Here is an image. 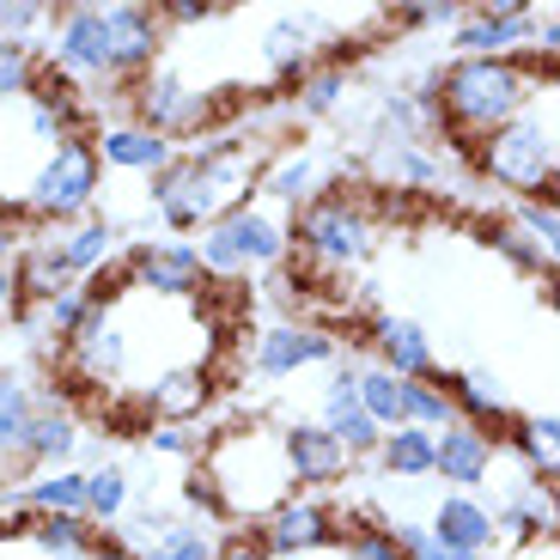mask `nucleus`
<instances>
[{
	"label": "nucleus",
	"mask_w": 560,
	"mask_h": 560,
	"mask_svg": "<svg viewBox=\"0 0 560 560\" xmlns=\"http://www.w3.org/2000/svg\"><path fill=\"white\" fill-rule=\"evenodd\" d=\"M262 159L268 153L250 135H213L189 153H177L159 177H147V208L159 213L171 238H189V232L225 220L232 208H244L256 196Z\"/></svg>",
	"instance_id": "1"
},
{
	"label": "nucleus",
	"mask_w": 560,
	"mask_h": 560,
	"mask_svg": "<svg viewBox=\"0 0 560 560\" xmlns=\"http://www.w3.org/2000/svg\"><path fill=\"white\" fill-rule=\"evenodd\" d=\"M530 98H536V68L524 56H457L427 85L433 128H445L463 153L500 122H512Z\"/></svg>",
	"instance_id": "2"
},
{
	"label": "nucleus",
	"mask_w": 560,
	"mask_h": 560,
	"mask_svg": "<svg viewBox=\"0 0 560 560\" xmlns=\"http://www.w3.org/2000/svg\"><path fill=\"white\" fill-rule=\"evenodd\" d=\"M201 488H208L213 512L232 524H262L280 500H293V476L280 457L275 427H232L201 451Z\"/></svg>",
	"instance_id": "3"
},
{
	"label": "nucleus",
	"mask_w": 560,
	"mask_h": 560,
	"mask_svg": "<svg viewBox=\"0 0 560 560\" xmlns=\"http://www.w3.org/2000/svg\"><path fill=\"white\" fill-rule=\"evenodd\" d=\"M469 165L518 201L548 196L555 201V171H560V147H555V85H542V98H530L512 122H500L493 135H481L469 147Z\"/></svg>",
	"instance_id": "4"
},
{
	"label": "nucleus",
	"mask_w": 560,
	"mask_h": 560,
	"mask_svg": "<svg viewBox=\"0 0 560 560\" xmlns=\"http://www.w3.org/2000/svg\"><path fill=\"white\" fill-rule=\"evenodd\" d=\"M287 238L299 244L305 262L329 268V275H353L378 250V213L365 208L360 196H348V189H323L317 201H305L293 213Z\"/></svg>",
	"instance_id": "5"
},
{
	"label": "nucleus",
	"mask_w": 560,
	"mask_h": 560,
	"mask_svg": "<svg viewBox=\"0 0 560 560\" xmlns=\"http://www.w3.org/2000/svg\"><path fill=\"white\" fill-rule=\"evenodd\" d=\"M287 250H293V238H287V220H280L275 208H262V201H244V208H232L225 220L201 225V275H262V268H280L287 262Z\"/></svg>",
	"instance_id": "6"
},
{
	"label": "nucleus",
	"mask_w": 560,
	"mask_h": 560,
	"mask_svg": "<svg viewBox=\"0 0 560 560\" xmlns=\"http://www.w3.org/2000/svg\"><path fill=\"white\" fill-rule=\"evenodd\" d=\"M98 196H104V171H98V153H92V135H68L56 153L37 165V177H31L25 213L68 232V225L92 220Z\"/></svg>",
	"instance_id": "7"
},
{
	"label": "nucleus",
	"mask_w": 560,
	"mask_h": 560,
	"mask_svg": "<svg viewBox=\"0 0 560 560\" xmlns=\"http://www.w3.org/2000/svg\"><path fill=\"white\" fill-rule=\"evenodd\" d=\"M128 104H135V128L171 140V147H177V140H189V135H201V128L213 122V98L201 92L196 80H189V73L165 68V61L128 85Z\"/></svg>",
	"instance_id": "8"
},
{
	"label": "nucleus",
	"mask_w": 560,
	"mask_h": 560,
	"mask_svg": "<svg viewBox=\"0 0 560 560\" xmlns=\"http://www.w3.org/2000/svg\"><path fill=\"white\" fill-rule=\"evenodd\" d=\"M250 536L268 560H305V555H323V548L341 542V512H336L329 493H293V500H280Z\"/></svg>",
	"instance_id": "9"
},
{
	"label": "nucleus",
	"mask_w": 560,
	"mask_h": 560,
	"mask_svg": "<svg viewBox=\"0 0 560 560\" xmlns=\"http://www.w3.org/2000/svg\"><path fill=\"white\" fill-rule=\"evenodd\" d=\"M122 275L135 293H153V299H171V305H189V299L208 293V275H201V256H196V238H147V244H128L122 256Z\"/></svg>",
	"instance_id": "10"
},
{
	"label": "nucleus",
	"mask_w": 560,
	"mask_h": 560,
	"mask_svg": "<svg viewBox=\"0 0 560 560\" xmlns=\"http://www.w3.org/2000/svg\"><path fill=\"white\" fill-rule=\"evenodd\" d=\"M68 372L80 384H92V390H104V384H122L128 378V323H122V293L104 299V305H92V317L73 329L68 341Z\"/></svg>",
	"instance_id": "11"
},
{
	"label": "nucleus",
	"mask_w": 560,
	"mask_h": 560,
	"mask_svg": "<svg viewBox=\"0 0 560 560\" xmlns=\"http://www.w3.org/2000/svg\"><path fill=\"white\" fill-rule=\"evenodd\" d=\"M104 13V37H110V80L116 85H135L140 73H153L165 61V25L147 0H110L98 7Z\"/></svg>",
	"instance_id": "12"
},
{
	"label": "nucleus",
	"mask_w": 560,
	"mask_h": 560,
	"mask_svg": "<svg viewBox=\"0 0 560 560\" xmlns=\"http://www.w3.org/2000/svg\"><path fill=\"white\" fill-rule=\"evenodd\" d=\"M341 159L317 153V147H305V140H293V147H280V153L262 159V177H256V196L275 201V208H305V201H317L323 189H329V177H341Z\"/></svg>",
	"instance_id": "13"
},
{
	"label": "nucleus",
	"mask_w": 560,
	"mask_h": 560,
	"mask_svg": "<svg viewBox=\"0 0 560 560\" xmlns=\"http://www.w3.org/2000/svg\"><path fill=\"white\" fill-rule=\"evenodd\" d=\"M49 73H61L68 85L85 80H110V37H104V13L98 7H68L56 19V43H49Z\"/></svg>",
	"instance_id": "14"
},
{
	"label": "nucleus",
	"mask_w": 560,
	"mask_h": 560,
	"mask_svg": "<svg viewBox=\"0 0 560 560\" xmlns=\"http://www.w3.org/2000/svg\"><path fill=\"white\" fill-rule=\"evenodd\" d=\"M85 451V433H80V420H73V408L61 402L56 390L37 396L31 402V420H25V433H19V451L13 457L25 463V469H73V457Z\"/></svg>",
	"instance_id": "15"
},
{
	"label": "nucleus",
	"mask_w": 560,
	"mask_h": 560,
	"mask_svg": "<svg viewBox=\"0 0 560 560\" xmlns=\"http://www.w3.org/2000/svg\"><path fill=\"white\" fill-rule=\"evenodd\" d=\"M341 341L329 329H311V323H268L250 348V372L256 378H293L305 365H336Z\"/></svg>",
	"instance_id": "16"
},
{
	"label": "nucleus",
	"mask_w": 560,
	"mask_h": 560,
	"mask_svg": "<svg viewBox=\"0 0 560 560\" xmlns=\"http://www.w3.org/2000/svg\"><path fill=\"white\" fill-rule=\"evenodd\" d=\"M280 457H287L293 493H323V488H336V481L353 476V457L323 433L317 420H293V427H280Z\"/></svg>",
	"instance_id": "17"
},
{
	"label": "nucleus",
	"mask_w": 560,
	"mask_h": 560,
	"mask_svg": "<svg viewBox=\"0 0 560 560\" xmlns=\"http://www.w3.org/2000/svg\"><path fill=\"white\" fill-rule=\"evenodd\" d=\"M493 457H500V439H488L481 427H463L451 420L445 433H433V476L445 488H481L493 476Z\"/></svg>",
	"instance_id": "18"
},
{
	"label": "nucleus",
	"mask_w": 560,
	"mask_h": 560,
	"mask_svg": "<svg viewBox=\"0 0 560 560\" xmlns=\"http://www.w3.org/2000/svg\"><path fill=\"white\" fill-rule=\"evenodd\" d=\"M365 341H372V353H378V365L390 378H433L439 372L433 336H427L415 317H390V311H384V317L365 323Z\"/></svg>",
	"instance_id": "19"
},
{
	"label": "nucleus",
	"mask_w": 560,
	"mask_h": 560,
	"mask_svg": "<svg viewBox=\"0 0 560 560\" xmlns=\"http://www.w3.org/2000/svg\"><path fill=\"white\" fill-rule=\"evenodd\" d=\"M427 536L445 548H457V555H493V542H500V530H493V512L476 500V493H445V500L427 512Z\"/></svg>",
	"instance_id": "20"
},
{
	"label": "nucleus",
	"mask_w": 560,
	"mask_h": 560,
	"mask_svg": "<svg viewBox=\"0 0 560 560\" xmlns=\"http://www.w3.org/2000/svg\"><path fill=\"white\" fill-rule=\"evenodd\" d=\"M439 384H445L451 396V415L463 420V427H481L488 439H505V427H512V402H505V384L488 378V372H439Z\"/></svg>",
	"instance_id": "21"
},
{
	"label": "nucleus",
	"mask_w": 560,
	"mask_h": 560,
	"mask_svg": "<svg viewBox=\"0 0 560 560\" xmlns=\"http://www.w3.org/2000/svg\"><path fill=\"white\" fill-rule=\"evenodd\" d=\"M92 153H98V171H128V177H159V171L177 159V147L135 122H116V128H98L92 135Z\"/></svg>",
	"instance_id": "22"
},
{
	"label": "nucleus",
	"mask_w": 560,
	"mask_h": 560,
	"mask_svg": "<svg viewBox=\"0 0 560 560\" xmlns=\"http://www.w3.org/2000/svg\"><path fill=\"white\" fill-rule=\"evenodd\" d=\"M530 7L524 13H463L457 25H451V49L457 56H518L524 43H530Z\"/></svg>",
	"instance_id": "23"
},
{
	"label": "nucleus",
	"mask_w": 560,
	"mask_h": 560,
	"mask_svg": "<svg viewBox=\"0 0 560 560\" xmlns=\"http://www.w3.org/2000/svg\"><path fill=\"white\" fill-rule=\"evenodd\" d=\"M213 384L201 365H171V372H153V384H147V408H153L159 427H189V420L208 408Z\"/></svg>",
	"instance_id": "24"
},
{
	"label": "nucleus",
	"mask_w": 560,
	"mask_h": 560,
	"mask_svg": "<svg viewBox=\"0 0 560 560\" xmlns=\"http://www.w3.org/2000/svg\"><path fill=\"white\" fill-rule=\"evenodd\" d=\"M56 244H61V262H68V275H73V280H92V275H104V268L122 256V225L92 213V220L56 232Z\"/></svg>",
	"instance_id": "25"
},
{
	"label": "nucleus",
	"mask_w": 560,
	"mask_h": 560,
	"mask_svg": "<svg viewBox=\"0 0 560 560\" xmlns=\"http://www.w3.org/2000/svg\"><path fill=\"white\" fill-rule=\"evenodd\" d=\"M493 530L512 536V542H536V536L548 542V536H555V488L518 481V488L493 505Z\"/></svg>",
	"instance_id": "26"
},
{
	"label": "nucleus",
	"mask_w": 560,
	"mask_h": 560,
	"mask_svg": "<svg viewBox=\"0 0 560 560\" xmlns=\"http://www.w3.org/2000/svg\"><path fill=\"white\" fill-rule=\"evenodd\" d=\"M505 439H512V451H518L524 476L542 481V488H555V476H560V415L555 408H542V415H518L512 427H505Z\"/></svg>",
	"instance_id": "27"
},
{
	"label": "nucleus",
	"mask_w": 560,
	"mask_h": 560,
	"mask_svg": "<svg viewBox=\"0 0 560 560\" xmlns=\"http://www.w3.org/2000/svg\"><path fill=\"white\" fill-rule=\"evenodd\" d=\"M19 505H31L37 518H85V469H43L19 488Z\"/></svg>",
	"instance_id": "28"
},
{
	"label": "nucleus",
	"mask_w": 560,
	"mask_h": 560,
	"mask_svg": "<svg viewBox=\"0 0 560 560\" xmlns=\"http://www.w3.org/2000/svg\"><path fill=\"white\" fill-rule=\"evenodd\" d=\"M341 98H348V68H341V61H317L311 73H299V80H293L287 110H293L299 122H323V116L341 110Z\"/></svg>",
	"instance_id": "29"
},
{
	"label": "nucleus",
	"mask_w": 560,
	"mask_h": 560,
	"mask_svg": "<svg viewBox=\"0 0 560 560\" xmlns=\"http://www.w3.org/2000/svg\"><path fill=\"white\" fill-rule=\"evenodd\" d=\"M135 505V481L122 463H98L85 469V524H122Z\"/></svg>",
	"instance_id": "30"
},
{
	"label": "nucleus",
	"mask_w": 560,
	"mask_h": 560,
	"mask_svg": "<svg viewBox=\"0 0 560 560\" xmlns=\"http://www.w3.org/2000/svg\"><path fill=\"white\" fill-rule=\"evenodd\" d=\"M372 457H378L384 476L420 481V476H433V433H420V427H390Z\"/></svg>",
	"instance_id": "31"
},
{
	"label": "nucleus",
	"mask_w": 560,
	"mask_h": 560,
	"mask_svg": "<svg viewBox=\"0 0 560 560\" xmlns=\"http://www.w3.org/2000/svg\"><path fill=\"white\" fill-rule=\"evenodd\" d=\"M31 548L49 560H85L92 548H98V524L85 518H31Z\"/></svg>",
	"instance_id": "32"
},
{
	"label": "nucleus",
	"mask_w": 560,
	"mask_h": 560,
	"mask_svg": "<svg viewBox=\"0 0 560 560\" xmlns=\"http://www.w3.org/2000/svg\"><path fill=\"white\" fill-rule=\"evenodd\" d=\"M451 396H445V384H439V372L433 378H402V427H420V433H445L451 427Z\"/></svg>",
	"instance_id": "33"
},
{
	"label": "nucleus",
	"mask_w": 560,
	"mask_h": 560,
	"mask_svg": "<svg viewBox=\"0 0 560 560\" xmlns=\"http://www.w3.org/2000/svg\"><path fill=\"white\" fill-rule=\"evenodd\" d=\"M360 415L372 420L378 433L402 427V378H390L384 365H360Z\"/></svg>",
	"instance_id": "34"
},
{
	"label": "nucleus",
	"mask_w": 560,
	"mask_h": 560,
	"mask_svg": "<svg viewBox=\"0 0 560 560\" xmlns=\"http://www.w3.org/2000/svg\"><path fill=\"white\" fill-rule=\"evenodd\" d=\"M488 244H493V256H505L518 275H530V280H548V275H555V256H548L536 238H524L512 220H493V225H488Z\"/></svg>",
	"instance_id": "35"
},
{
	"label": "nucleus",
	"mask_w": 560,
	"mask_h": 560,
	"mask_svg": "<svg viewBox=\"0 0 560 560\" xmlns=\"http://www.w3.org/2000/svg\"><path fill=\"white\" fill-rule=\"evenodd\" d=\"M31 384L25 372H13V365H0V457H13L19 451V433H25V420H31Z\"/></svg>",
	"instance_id": "36"
},
{
	"label": "nucleus",
	"mask_w": 560,
	"mask_h": 560,
	"mask_svg": "<svg viewBox=\"0 0 560 560\" xmlns=\"http://www.w3.org/2000/svg\"><path fill=\"white\" fill-rule=\"evenodd\" d=\"M43 80V56L31 49V43H0V110L19 98H31Z\"/></svg>",
	"instance_id": "37"
},
{
	"label": "nucleus",
	"mask_w": 560,
	"mask_h": 560,
	"mask_svg": "<svg viewBox=\"0 0 560 560\" xmlns=\"http://www.w3.org/2000/svg\"><path fill=\"white\" fill-rule=\"evenodd\" d=\"M213 536L201 530V524H165V530L153 536L147 548H135L140 560H213Z\"/></svg>",
	"instance_id": "38"
},
{
	"label": "nucleus",
	"mask_w": 560,
	"mask_h": 560,
	"mask_svg": "<svg viewBox=\"0 0 560 560\" xmlns=\"http://www.w3.org/2000/svg\"><path fill=\"white\" fill-rule=\"evenodd\" d=\"M390 177L415 183V189H433V183H445V159L427 153L420 140H390Z\"/></svg>",
	"instance_id": "39"
},
{
	"label": "nucleus",
	"mask_w": 560,
	"mask_h": 560,
	"mask_svg": "<svg viewBox=\"0 0 560 560\" xmlns=\"http://www.w3.org/2000/svg\"><path fill=\"white\" fill-rule=\"evenodd\" d=\"M384 530H390V542H396L402 560H481V555H457V548L433 542L427 524H415V518H396V524H384Z\"/></svg>",
	"instance_id": "40"
},
{
	"label": "nucleus",
	"mask_w": 560,
	"mask_h": 560,
	"mask_svg": "<svg viewBox=\"0 0 560 560\" xmlns=\"http://www.w3.org/2000/svg\"><path fill=\"white\" fill-rule=\"evenodd\" d=\"M341 560H402L384 524H341Z\"/></svg>",
	"instance_id": "41"
},
{
	"label": "nucleus",
	"mask_w": 560,
	"mask_h": 560,
	"mask_svg": "<svg viewBox=\"0 0 560 560\" xmlns=\"http://www.w3.org/2000/svg\"><path fill=\"white\" fill-rule=\"evenodd\" d=\"M512 225H518L524 238H536L548 256L560 250V213H555V201L548 196H536V201H518V213H512Z\"/></svg>",
	"instance_id": "42"
},
{
	"label": "nucleus",
	"mask_w": 560,
	"mask_h": 560,
	"mask_svg": "<svg viewBox=\"0 0 560 560\" xmlns=\"http://www.w3.org/2000/svg\"><path fill=\"white\" fill-rule=\"evenodd\" d=\"M49 25V7L37 0H0V43H31V31Z\"/></svg>",
	"instance_id": "43"
},
{
	"label": "nucleus",
	"mask_w": 560,
	"mask_h": 560,
	"mask_svg": "<svg viewBox=\"0 0 560 560\" xmlns=\"http://www.w3.org/2000/svg\"><path fill=\"white\" fill-rule=\"evenodd\" d=\"M457 19H463V13L451 7V0H427V7H396L390 25H396V31H451Z\"/></svg>",
	"instance_id": "44"
},
{
	"label": "nucleus",
	"mask_w": 560,
	"mask_h": 560,
	"mask_svg": "<svg viewBox=\"0 0 560 560\" xmlns=\"http://www.w3.org/2000/svg\"><path fill=\"white\" fill-rule=\"evenodd\" d=\"M147 445L159 451V457H196V439H189V427H153V439Z\"/></svg>",
	"instance_id": "45"
},
{
	"label": "nucleus",
	"mask_w": 560,
	"mask_h": 560,
	"mask_svg": "<svg viewBox=\"0 0 560 560\" xmlns=\"http://www.w3.org/2000/svg\"><path fill=\"white\" fill-rule=\"evenodd\" d=\"M213 560H268V555L256 548V536L244 530V536H225V542L213 548Z\"/></svg>",
	"instance_id": "46"
},
{
	"label": "nucleus",
	"mask_w": 560,
	"mask_h": 560,
	"mask_svg": "<svg viewBox=\"0 0 560 560\" xmlns=\"http://www.w3.org/2000/svg\"><path fill=\"white\" fill-rule=\"evenodd\" d=\"M19 287H13V262H0V323H19Z\"/></svg>",
	"instance_id": "47"
},
{
	"label": "nucleus",
	"mask_w": 560,
	"mask_h": 560,
	"mask_svg": "<svg viewBox=\"0 0 560 560\" xmlns=\"http://www.w3.org/2000/svg\"><path fill=\"white\" fill-rule=\"evenodd\" d=\"M85 560H140V555L128 542H116V536H98V548H92Z\"/></svg>",
	"instance_id": "48"
},
{
	"label": "nucleus",
	"mask_w": 560,
	"mask_h": 560,
	"mask_svg": "<svg viewBox=\"0 0 560 560\" xmlns=\"http://www.w3.org/2000/svg\"><path fill=\"white\" fill-rule=\"evenodd\" d=\"M19 244H25V238H19V225H13V220H0V262H13Z\"/></svg>",
	"instance_id": "49"
}]
</instances>
